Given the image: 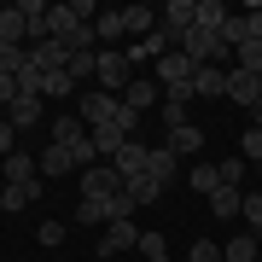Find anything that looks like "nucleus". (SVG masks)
I'll return each instance as SVG.
<instances>
[{"label": "nucleus", "instance_id": "f257e3e1", "mask_svg": "<svg viewBox=\"0 0 262 262\" xmlns=\"http://www.w3.org/2000/svg\"><path fill=\"white\" fill-rule=\"evenodd\" d=\"M94 82H99V94H128V82H134V64H128V53L122 47H105L99 53V70H94Z\"/></svg>", "mask_w": 262, "mask_h": 262}, {"label": "nucleus", "instance_id": "f03ea898", "mask_svg": "<svg viewBox=\"0 0 262 262\" xmlns=\"http://www.w3.org/2000/svg\"><path fill=\"white\" fill-rule=\"evenodd\" d=\"M94 251H99L105 262H122V256H134V251H140V227H134L128 215H122V222H111V227L99 233V245H94Z\"/></svg>", "mask_w": 262, "mask_h": 262}, {"label": "nucleus", "instance_id": "7ed1b4c3", "mask_svg": "<svg viewBox=\"0 0 262 262\" xmlns=\"http://www.w3.org/2000/svg\"><path fill=\"white\" fill-rule=\"evenodd\" d=\"M76 117L88 122V134H94V128H105V122H117V117H122V99H117V94H99V88H94V94H82V99H76Z\"/></svg>", "mask_w": 262, "mask_h": 262}, {"label": "nucleus", "instance_id": "20e7f679", "mask_svg": "<svg viewBox=\"0 0 262 262\" xmlns=\"http://www.w3.org/2000/svg\"><path fill=\"white\" fill-rule=\"evenodd\" d=\"M151 70H158V88L169 94V88H192V70H198V64H192V58L181 53V47H169V53H163Z\"/></svg>", "mask_w": 262, "mask_h": 262}, {"label": "nucleus", "instance_id": "39448f33", "mask_svg": "<svg viewBox=\"0 0 262 262\" xmlns=\"http://www.w3.org/2000/svg\"><path fill=\"white\" fill-rule=\"evenodd\" d=\"M122 192H128V181L117 175V163H94L82 175V198H122Z\"/></svg>", "mask_w": 262, "mask_h": 262}, {"label": "nucleus", "instance_id": "423d86ee", "mask_svg": "<svg viewBox=\"0 0 262 262\" xmlns=\"http://www.w3.org/2000/svg\"><path fill=\"white\" fill-rule=\"evenodd\" d=\"M0 175H6V187H35L41 181V158H29V151L18 146L12 158H0Z\"/></svg>", "mask_w": 262, "mask_h": 262}, {"label": "nucleus", "instance_id": "0eeeda50", "mask_svg": "<svg viewBox=\"0 0 262 262\" xmlns=\"http://www.w3.org/2000/svg\"><path fill=\"white\" fill-rule=\"evenodd\" d=\"M227 99L251 111V105L262 99V76H256V70H239V64H233V70H227Z\"/></svg>", "mask_w": 262, "mask_h": 262}, {"label": "nucleus", "instance_id": "6e6552de", "mask_svg": "<svg viewBox=\"0 0 262 262\" xmlns=\"http://www.w3.org/2000/svg\"><path fill=\"white\" fill-rule=\"evenodd\" d=\"M82 169V158H76V146H47L41 151V181H64Z\"/></svg>", "mask_w": 262, "mask_h": 262}, {"label": "nucleus", "instance_id": "1a4fd4ad", "mask_svg": "<svg viewBox=\"0 0 262 262\" xmlns=\"http://www.w3.org/2000/svg\"><path fill=\"white\" fill-rule=\"evenodd\" d=\"M215 94L227 99V70L222 64H198L192 70V99H215Z\"/></svg>", "mask_w": 262, "mask_h": 262}, {"label": "nucleus", "instance_id": "9d476101", "mask_svg": "<svg viewBox=\"0 0 262 262\" xmlns=\"http://www.w3.org/2000/svg\"><path fill=\"white\" fill-rule=\"evenodd\" d=\"M0 41H6V47H29V18H24V6H0Z\"/></svg>", "mask_w": 262, "mask_h": 262}, {"label": "nucleus", "instance_id": "9b49d317", "mask_svg": "<svg viewBox=\"0 0 262 262\" xmlns=\"http://www.w3.org/2000/svg\"><path fill=\"white\" fill-rule=\"evenodd\" d=\"M146 158H151V146H140V140H122V151H117V175L122 181H134V175H146Z\"/></svg>", "mask_w": 262, "mask_h": 262}, {"label": "nucleus", "instance_id": "f8f14e48", "mask_svg": "<svg viewBox=\"0 0 262 262\" xmlns=\"http://www.w3.org/2000/svg\"><path fill=\"white\" fill-rule=\"evenodd\" d=\"M41 105H47V99H41V94H18V99H12V111H6V122H12V128H35V122H41Z\"/></svg>", "mask_w": 262, "mask_h": 262}, {"label": "nucleus", "instance_id": "ddd939ff", "mask_svg": "<svg viewBox=\"0 0 262 262\" xmlns=\"http://www.w3.org/2000/svg\"><path fill=\"white\" fill-rule=\"evenodd\" d=\"M175 158H192V151H204V128L198 122H181V128H169V140H163Z\"/></svg>", "mask_w": 262, "mask_h": 262}, {"label": "nucleus", "instance_id": "4468645a", "mask_svg": "<svg viewBox=\"0 0 262 262\" xmlns=\"http://www.w3.org/2000/svg\"><path fill=\"white\" fill-rule=\"evenodd\" d=\"M158 99H163V88H158V82H146V76H134V82H128V94H122V105H128L134 117H140V111H151Z\"/></svg>", "mask_w": 262, "mask_h": 262}, {"label": "nucleus", "instance_id": "2eb2a0df", "mask_svg": "<svg viewBox=\"0 0 262 262\" xmlns=\"http://www.w3.org/2000/svg\"><path fill=\"white\" fill-rule=\"evenodd\" d=\"M82 140H88V122L76 117V111L53 117V146H82Z\"/></svg>", "mask_w": 262, "mask_h": 262}, {"label": "nucleus", "instance_id": "dca6fc26", "mask_svg": "<svg viewBox=\"0 0 262 262\" xmlns=\"http://www.w3.org/2000/svg\"><path fill=\"white\" fill-rule=\"evenodd\" d=\"M222 262H262V239H256V233L227 239V245H222Z\"/></svg>", "mask_w": 262, "mask_h": 262}, {"label": "nucleus", "instance_id": "f3484780", "mask_svg": "<svg viewBox=\"0 0 262 262\" xmlns=\"http://www.w3.org/2000/svg\"><path fill=\"white\" fill-rule=\"evenodd\" d=\"M88 140H94V151H99V158H105V163H111V158H117V151H122V140H134V134H122V128H117V122H105V128H94V134H88Z\"/></svg>", "mask_w": 262, "mask_h": 262}, {"label": "nucleus", "instance_id": "a211bd4d", "mask_svg": "<svg viewBox=\"0 0 262 262\" xmlns=\"http://www.w3.org/2000/svg\"><path fill=\"white\" fill-rule=\"evenodd\" d=\"M163 192H169V187L151 181V175H134V181H128V204H134V210H140V204H158Z\"/></svg>", "mask_w": 262, "mask_h": 262}, {"label": "nucleus", "instance_id": "6ab92c4d", "mask_svg": "<svg viewBox=\"0 0 262 262\" xmlns=\"http://www.w3.org/2000/svg\"><path fill=\"white\" fill-rule=\"evenodd\" d=\"M122 35H128V24H122V12H99V18H94V41H105V47H117Z\"/></svg>", "mask_w": 262, "mask_h": 262}, {"label": "nucleus", "instance_id": "aec40b11", "mask_svg": "<svg viewBox=\"0 0 262 262\" xmlns=\"http://www.w3.org/2000/svg\"><path fill=\"white\" fill-rule=\"evenodd\" d=\"M35 198H41V181H35V187H0V210H6V215H18V210L35 204Z\"/></svg>", "mask_w": 262, "mask_h": 262}, {"label": "nucleus", "instance_id": "412c9836", "mask_svg": "<svg viewBox=\"0 0 262 262\" xmlns=\"http://www.w3.org/2000/svg\"><path fill=\"white\" fill-rule=\"evenodd\" d=\"M122 24H128V35H151V29H158V12H151V6H122Z\"/></svg>", "mask_w": 262, "mask_h": 262}, {"label": "nucleus", "instance_id": "4be33fe9", "mask_svg": "<svg viewBox=\"0 0 262 262\" xmlns=\"http://www.w3.org/2000/svg\"><path fill=\"white\" fill-rule=\"evenodd\" d=\"M146 175L169 187V181H175V151H169V146H151V158H146Z\"/></svg>", "mask_w": 262, "mask_h": 262}, {"label": "nucleus", "instance_id": "5701e85b", "mask_svg": "<svg viewBox=\"0 0 262 262\" xmlns=\"http://www.w3.org/2000/svg\"><path fill=\"white\" fill-rule=\"evenodd\" d=\"M210 210H215V215H239V210H245V192H239V187H215V192H210Z\"/></svg>", "mask_w": 262, "mask_h": 262}, {"label": "nucleus", "instance_id": "b1692460", "mask_svg": "<svg viewBox=\"0 0 262 262\" xmlns=\"http://www.w3.org/2000/svg\"><path fill=\"white\" fill-rule=\"evenodd\" d=\"M70 88H76L70 70H41V99H64Z\"/></svg>", "mask_w": 262, "mask_h": 262}, {"label": "nucleus", "instance_id": "393cba45", "mask_svg": "<svg viewBox=\"0 0 262 262\" xmlns=\"http://www.w3.org/2000/svg\"><path fill=\"white\" fill-rule=\"evenodd\" d=\"M29 70V47H6L0 41V76H24Z\"/></svg>", "mask_w": 262, "mask_h": 262}, {"label": "nucleus", "instance_id": "a878e982", "mask_svg": "<svg viewBox=\"0 0 262 262\" xmlns=\"http://www.w3.org/2000/svg\"><path fill=\"white\" fill-rule=\"evenodd\" d=\"M70 82H94V70H99V53H70Z\"/></svg>", "mask_w": 262, "mask_h": 262}, {"label": "nucleus", "instance_id": "bb28decb", "mask_svg": "<svg viewBox=\"0 0 262 262\" xmlns=\"http://www.w3.org/2000/svg\"><path fill=\"white\" fill-rule=\"evenodd\" d=\"M245 169H251L245 158H222V163H215V181H222V187H239V181H245Z\"/></svg>", "mask_w": 262, "mask_h": 262}, {"label": "nucleus", "instance_id": "cd10ccee", "mask_svg": "<svg viewBox=\"0 0 262 262\" xmlns=\"http://www.w3.org/2000/svg\"><path fill=\"white\" fill-rule=\"evenodd\" d=\"M233 64H239V70H256V76H262V41H245V47L233 53Z\"/></svg>", "mask_w": 262, "mask_h": 262}, {"label": "nucleus", "instance_id": "c85d7f7f", "mask_svg": "<svg viewBox=\"0 0 262 262\" xmlns=\"http://www.w3.org/2000/svg\"><path fill=\"white\" fill-rule=\"evenodd\" d=\"M222 18H227L222 0H198V24H204V29H222Z\"/></svg>", "mask_w": 262, "mask_h": 262}, {"label": "nucleus", "instance_id": "c756f323", "mask_svg": "<svg viewBox=\"0 0 262 262\" xmlns=\"http://www.w3.org/2000/svg\"><path fill=\"white\" fill-rule=\"evenodd\" d=\"M239 215L251 222V233L262 239V192H245V210H239Z\"/></svg>", "mask_w": 262, "mask_h": 262}, {"label": "nucleus", "instance_id": "7c9ffc66", "mask_svg": "<svg viewBox=\"0 0 262 262\" xmlns=\"http://www.w3.org/2000/svg\"><path fill=\"white\" fill-rule=\"evenodd\" d=\"M192 187L204 192V198H210L215 187H222V181H215V163H198V169H192Z\"/></svg>", "mask_w": 262, "mask_h": 262}, {"label": "nucleus", "instance_id": "2f4dec72", "mask_svg": "<svg viewBox=\"0 0 262 262\" xmlns=\"http://www.w3.org/2000/svg\"><path fill=\"white\" fill-rule=\"evenodd\" d=\"M187 262H222V245H215V239H198L192 251H187Z\"/></svg>", "mask_w": 262, "mask_h": 262}, {"label": "nucleus", "instance_id": "473e14b6", "mask_svg": "<svg viewBox=\"0 0 262 262\" xmlns=\"http://www.w3.org/2000/svg\"><path fill=\"white\" fill-rule=\"evenodd\" d=\"M35 239L47 245V251H53V245H64V222H41V227H35Z\"/></svg>", "mask_w": 262, "mask_h": 262}, {"label": "nucleus", "instance_id": "72a5a7b5", "mask_svg": "<svg viewBox=\"0 0 262 262\" xmlns=\"http://www.w3.org/2000/svg\"><path fill=\"white\" fill-rule=\"evenodd\" d=\"M239 151H245V163H262V128H251V134H245V140H239Z\"/></svg>", "mask_w": 262, "mask_h": 262}, {"label": "nucleus", "instance_id": "f704fd0d", "mask_svg": "<svg viewBox=\"0 0 262 262\" xmlns=\"http://www.w3.org/2000/svg\"><path fill=\"white\" fill-rule=\"evenodd\" d=\"M163 251H169V245H163V233H140V251H134V256L146 262V256H163Z\"/></svg>", "mask_w": 262, "mask_h": 262}, {"label": "nucleus", "instance_id": "c9c22d12", "mask_svg": "<svg viewBox=\"0 0 262 262\" xmlns=\"http://www.w3.org/2000/svg\"><path fill=\"white\" fill-rule=\"evenodd\" d=\"M12 151H18V128H12L6 117H0V158H12Z\"/></svg>", "mask_w": 262, "mask_h": 262}, {"label": "nucleus", "instance_id": "e433bc0d", "mask_svg": "<svg viewBox=\"0 0 262 262\" xmlns=\"http://www.w3.org/2000/svg\"><path fill=\"white\" fill-rule=\"evenodd\" d=\"M251 117H256V128H262V99H256V105H251Z\"/></svg>", "mask_w": 262, "mask_h": 262}, {"label": "nucleus", "instance_id": "4c0bfd02", "mask_svg": "<svg viewBox=\"0 0 262 262\" xmlns=\"http://www.w3.org/2000/svg\"><path fill=\"white\" fill-rule=\"evenodd\" d=\"M146 262H169V251H163V256H146Z\"/></svg>", "mask_w": 262, "mask_h": 262}, {"label": "nucleus", "instance_id": "58836bf2", "mask_svg": "<svg viewBox=\"0 0 262 262\" xmlns=\"http://www.w3.org/2000/svg\"><path fill=\"white\" fill-rule=\"evenodd\" d=\"M256 175H262V163H256Z\"/></svg>", "mask_w": 262, "mask_h": 262}, {"label": "nucleus", "instance_id": "ea45409f", "mask_svg": "<svg viewBox=\"0 0 262 262\" xmlns=\"http://www.w3.org/2000/svg\"><path fill=\"white\" fill-rule=\"evenodd\" d=\"M122 262H134V256H122Z\"/></svg>", "mask_w": 262, "mask_h": 262}]
</instances>
